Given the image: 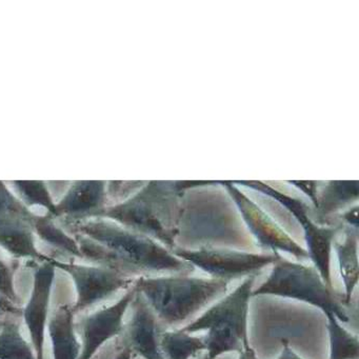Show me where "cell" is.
<instances>
[{"mask_svg":"<svg viewBox=\"0 0 359 359\" xmlns=\"http://www.w3.org/2000/svg\"><path fill=\"white\" fill-rule=\"evenodd\" d=\"M77 224V222H76ZM75 241L83 258L131 278L149 274H190L188 262L157 241L106 220L76 224Z\"/></svg>","mask_w":359,"mask_h":359,"instance_id":"6da1fadb","label":"cell"},{"mask_svg":"<svg viewBox=\"0 0 359 359\" xmlns=\"http://www.w3.org/2000/svg\"><path fill=\"white\" fill-rule=\"evenodd\" d=\"M159 323L174 327L226 294L229 283L189 274L140 276L133 283Z\"/></svg>","mask_w":359,"mask_h":359,"instance_id":"7a4b0ae2","label":"cell"},{"mask_svg":"<svg viewBox=\"0 0 359 359\" xmlns=\"http://www.w3.org/2000/svg\"><path fill=\"white\" fill-rule=\"evenodd\" d=\"M256 277L243 279L233 291L224 294L201 316L182 327L191 334L205 332V359L239 353L250 344V306Z\"/></svg>","mask_w":359,"mask_h":359,"instance_id":"3957f363","label":"cell"},{"mask_svg":"<svg viewBox=\"0 0 359 359\" xmlns=\"http://www.w3.org/2000/svg\"><path fill=\"white\" fill-rule=\"evenodd\" d=\"M254 296H275L310 304L342 323L350 321L344 297L323 280L314 266L292 262L276 254L268 278L253 289Z\"/></svg>","mask_w":359,"mask_h":359,"instance_id":"277c9868","label":"cell"},{"mask_svg":"<svg viewBox=\"0 0 359 359\" xmlns=\"http://www.w3.org/2000/svg\"><path fill=\"white\" fill-rule=\"evenodd\" d=\"M172 252L176 257L188 262L193 268L209 275L210 278L229 283L257 276L260 271L272 266L276 258V254L250 253L224 248H201L198 250L175 248Z\"/></svg>","mask_w":359,"mask_h":359,"instance_id":"5b68a950","label":"cell"},{"mask_svg":"<svg viewBox=\"0 0 359 359\" xmlns=\"http://www.w3.org/2000/svg\"><path fill=\"white\" fill-rule=\"evenodd\" d=\"M46 259L55 269L70 275L76 289L77 298L72 310L75 315L86 309L108 299L121 290H128L135 278L125 276L121 273L100 266H83L74 262H60L48 256Z\"/></svg>","mask_w":359,"mask_h":359,"instance_id":"8992f818","label":"cell"},{"mask_svg":"<svg viewBox=\"0 0 359 359\" xmlns=\"http://www.w3.org/2000/svg\"><path fill=\"white\" fill-rule=\"evenodd\" d=\"M136 295L132 285L123 297L111 306L100 309L79 320L81 351L79 359H92L97 351L112 338L121 335L123 330V319Z\"/></svg>","mask_w":359,"mask_h":359,"instance_id":"52a82bcc","label":"cell"},{"mask_svg":"<svg viewBox=\"0 0 359 359\" xmlns=\"http://www.w3.org/2000/svg\"><path fill=\"white\" fill-rule=\"evenodd\" d=\"M130 308L131 318L121 332V348L144 359H165L161 348V323L142 295L136 291Z\"/></svg>","mask_w":359,"mask_h":359,"instance_id":"ba28073f","label":"cell"},{"mask_svg":"<svg viewBox=\"0 0 359 359\" xmlns=\"http://www.w3.org/2000/svg\"><path fill=\"white\" fill-rule=\"evenodd\" d=\"M55 272V266L47 259L36 264L30 299L22 309V316L28 327L36 359H45V334Z\"/></svg>","mask_w":359,"mask_h":359,"instance_id":"9c48e42d","label":"cell"},{"mask_svg":"<svg viewBox=\"0 0 359 359\" xmlns=\"http://www.w3.org/2000/svg\"><path fill=\"white\" fill-rule=\"evenodd\" d=\"M54 359H79L81 344L77 339L75 313L72 306L62 304L54 311L47 325Z\"/></svg>","mask_w":359,"mask_h":359,"instance_id":"30bf717a","label":"cell"},{"mask_svg":"<svg viewBox=\"0 0 359 359\" xmlns=\"http://www.w3.org/2000/svg\"><path fill=\"white\" fill-rule=\"evenodd\" d=\"M333 250L344 285V293L342 297L346 306H348L359 281L358 241L356 235L350 233L346 235L344 241H335Z\"/></svg>","mask_w":359,"mask_h":359,"instance_id":"8fae6325","label":"cell"},{"mask_svg":"<svg viewBox=\"0 0 359 359\" xmlns=\"http://www.w3.org/2000/svg\"><path fill=\"white\" fill-rule=\"evenodd\" d=\"M161 348L165 359H192L205 351V338L182 329L163 331Z\"/></svg>","mask_w":359,"mask_h":359,"instance_id":"7c38bea8","label":"cell"},{"mask_svg":"<svg viewBox=\"0 0 359 359\" xmlns=\"http://www.w3.org/2000/svg\"><path fill=\"white\" fill-rule=\"evenodd\" d=\"M0 359H36L32 346L22 336L20 323L10 317L0 327Z\"/></svg>","mask_w":359,"mask_h":359,"instance_id":"4fadbf2b","label":"cell"},{"mask_svg":"<svg viewBox=\"0 0 359 359\" xmlns=\"http://www.w3.org/2000/svg\"><path fill=\"white\" fill-rule=\"evenodd\" d=\"M329 359H359V338L336 317L327 316Z\"/></svg>","mask_w":359,"mask_h":359,"instance_id":"5bb4252c","label":"cell"},{"mask_svg":"<svg viewBox=\"0 0 359 359\" xmlns=\"http://www.w3.org/2000/svg\"><path fill=\"white\" fill-rule=\"evenodd\" d=\"M31 226L34 234L54 249L72 257L83 258L75 238L69 236L53 222H49L45 216L33 215L31 218Z\"/></svg>","mask_w":359,"mask_h":359,"instance_id":"9a60e30c","label":"cell"},{"mask_svg":"<svg viewBox=\"0 0 359 359\" xmlns=\"http://www.w3.org/2000/svg\"><path fill=\"white\" fill-rule=\"evenodd\" d=\"M18 268V262H6L0 258V295L15 306H18V295L14 287V274Z\"/></svg>","mask_w":359,"mask_h":359,"instance_id":"2e32d148","label":"cell"},{"mask_svg":"<svg viewBox=\"0 0 359 359\" xmlns=\"http://www.w3.org/2000/svg\"><path fill=\"white\" fill-rule=\"evenodd\" d=\"M22 309L18 308V306L10 302L9 300L0 295V319L7 318L8 316H22Z\"/></svg>","mask_w":359,"mask_h":359,"instance_id":"e0dca14e","label":"cell"},{"mask_svg":"<svg viewBox=\"0 0 359 359\" xmlns=\"http://www.w3.org/2000/svg\"><path fill=\"white\" fill-rule=\"evenodd\" d=\"M276 359H304L290 346L289 340L281 339V351Z\"/></svg>","mask_w":359,"mask_h":359,"instance_id":"ac0fdd59","label":"cell"},{"mask_svg":"<svg viewBox=\"0 0 359 359\" xmlns=\"http://www.w3.org/2000/svg\"><path fill=\"white\" fill-rule=\"evenodd\" d=\"M238 354V357L237 359H259L258 358L257 354H256V351L252 348L251 344H247L241 352L237 353Z\"/></svg>","mask_w":359,"mask_h":359,"instance_id":"d6986e66","label":"cell"},{"mask_svg":"<svg viewBox=\"0 0 359 359\" xmlns=\"http://www.w3.org/2000/svg\"><path fill=\"white\" fill-rule=\"evenodd\" d=\"M132 357H133V354H132L131 351L128 350V348H123L118 353H117L114 359H132Z\"/></svg>","mask_w":359,"mask_h":359,"instance_id":"ffe728a7","label":"cell"},{"mask_svg":"<svg viewBox=\"0 0 359 359\" xmlns=\"http://www.w3.org/2000/svg\"><path fill=\"white\" fill-rule=\"evenodd\" d=\"M4 319H0V327H1V325H3Z\"/></svg>","mask_w":359,"mask_h":359,"instance_id":"44dd1931","label":"cell"}]
</instances>
